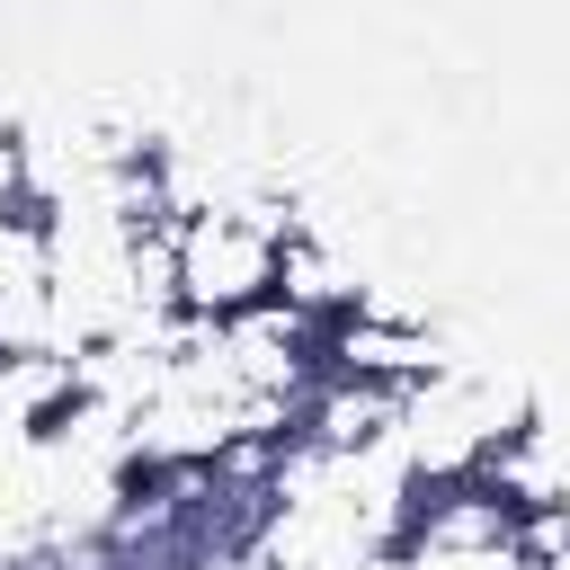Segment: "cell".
Instances as JSON below:
<instances>
[{"mask_svg":"<svg viewBox=\"0 0 570 570\" xmlns=\"http://www.w3.org/2000/svg\"><path fill=\"white\" fill-rule=\"evenodd\" d=\"M525 552H534V570H570V534L543 517H525Z\"/></svg>","mask_w":570,"mask_h":570,"instance_id":"obj_3","label":"cell"},{"mask_svg":"<svg viewBox=\"0 0 570 570\" xmlns=\"http://www.w3.org/2000/svg\"><path fill=\"white\" fill-rule=\"evenodd\" d=\"M401 552H410V570H534L525 534L517 543H401Z\"/></svg>","mask_w":570,"mask_h":570,"instance_id":"obj_2","label":"cell"},{"mask_svg":"<svg viewBox=\"0 0 570 570\" xmlns=\"http://www.w3.org/2000/svg\"><path fill=\"white\" fill-rule=\"evenodd\" d=\"M356 570H410V552H374V561H356Z\"/></svg>","mask_w":570,"mask_h":570,"instance_id":"obj_4","label":"cell"},{"mask_svg":"<svg viewBox=\"0 0 570 570\" xmlns=\"http://www.w3.org/2000/svg\"><path fill=\"white\" fill-rule=\"evenodd\" d=\"M285 223L267 205H240V196H196L178 223H169V303L178 321H240V312H267L276 285H285Z\"/></svg>","mask_w":570,"mask_h":570,"instance_id":"obj_1","label":"cell"}]
</instances>
